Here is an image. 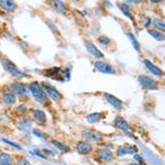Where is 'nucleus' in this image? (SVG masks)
Masks as SVG:
<instances>
[{"instance_id": "1", "label": "nucleus", "mask_w": 165, "mask_h": 165, "mask_svg": "<svg viewBox=\"0 0 165 165\" xmlns=\"http://www.w3.org/2000/svg\"><path fill=\"white\" fill-rule=\"evenodd\" d=\"M29 89L32 95H33V97H34L38 101L44 102L46 100V94L44 93V90L42 89V87H41V85L39 84V83H36V81L31 83V84L29 85Z\"/></svg>"}, {"instance_id": "2", "label": "nucleus", "mask_w": 165, "mask_h": 165, "mask_svg": "<svg viewBox=\"0 0 165 165\" xmlns=\"http://www.w3.org/2000/svg\"><path fill=\"white\" fill-rule=\"evenodd\" d=\"M1 64H2L3 68H5L7 72L10 73L11 75L15 76V77H18V78H23V77H26V74H24L22 70H19V68H18V67L15 66V64L12 63L11 61H9V60L5 58V60H2Z\"/></svg>"}, {"instance_id": "3", "label": "nucleus", "mask_w": 165, "mask_h": 165, "mask_svg": "<svg viewBox=\"0 0 165 165\" xmlns=\"http://www.w3.org/2000/svg\"><path fill=\"white\" fill-rule=\"evenodd\" d=\"M139 83L142 85V86L146 88V89H151V90H155L157 89V83L156 81H154L152 79L151 77L149 76H145V75H141L139 76Z\"/></svg>"}, {"instance_id": "4", "label": "nucleus", "mask_w": 165, "mask_h": 165, "mask_svg": "<svg viewBox=\"0 0 165 165\" xmlns=\"http://www.w3.org/2000/svg\"><path fill=\"white\" fill-rule=\"evenodd\" d=\"M94 66H95V68L98 70V72L104 73V74H115V70L112 68V66H111L110 64L106 63V62L97 61L95 62Z\"/></svg>"}, {"instance_id": "5", "label": "nucleus", "mask_w": 165, "mask_h": 165, "mask_svg": "<svg viewBox=\"0 0 165 165\" xmlns=\"http://www.w3.org/2000/svg\"><path fill=\"white\" fill-rule=\"evenodd\" d=\"M42 86L45 88V90H46L47 94H49L50 97H51L53 100H60V99L62 98V95L60 94V91H58L55 87L51 86V85L46 84V83H43V84H42Z\"/></svg>"}, {"instance_id": "6", "label": "nucleus", "mask_w": 165, "mask_h": 165, "mask_svg": "<svg viewBox=\"0 0 165 165\" xmlns=\"http://www.w3.org/2000/svg\"><path fill=\"white\" fill-rule=\"evenodd\" d=\"M85 46H86L87 51L93 55V56H95V57H98V58L104 57V54L101 53V51L96 46V45H94L93 43H90V42H86V43H85Z\"/></svg>"}, {"instance_id": "7", "label": "nucleus", "mask_w": 165, "mask_h": 165, "mask_svg": "<svg viewBox=\"0 0 165 165\" xmlns=\"http://www.w3.org/2000/svg\"><path fill=\"white\" fill-rule=\"evenodd\" d=\"M77 151H78L81 154H89L91 151H93V145L89 142L86 141H81L77 144Z\"/></svg>"}, {"instance_id": "8", "label": "nucleus", "mask_w": 165, "mask_h": 165, "mask_svg": "<svg viewBox=\"0 0 165 165\" xmlns=\"http://www.w3.org/2000/svg\"><path fill=\"white\" fill-rule=\"evenodd\" d=\"M143 63H144L145 67H146L150 72H152V74H154L155 76H159V77H162L163 76V70H161V68H159L157 66H155L154 64L151 63L149 60H143Z\"/></svg>"}, {"instance_id": "9", "label": "nucleus", "mask_w": 165, "mask_h": 165, "mask_svg": "<svg viewBox=\"0 0 165 165\" xmlns=\"http://www.w3.org/2000/svg\"><path fill=\"white\" fill-rule=\"evenodd\" d=\"M105 97L107 99V101L109 102L112 107L116 108V109H121L122 106H123V102H122L120 99L117 98V97H115V96L110 95V94H105Z\"/></svg>"}, {"instance_id": "10", "label": "nucleus", "mask_w": 165, "mask_h": 165, "mask_svg": "<svg viewBox=\"0 0 165 165\" xmlns=\"http://www.w3.org/2000/svg\"><path fill=\"white\" fill-rule=\"evenodd\" d=\"M138 152V148L134 145H123L118 149L119 155H125V154H136Z\"/></svg>"}, {"instance_id": "11", "label": "nucleus", "mask_w": 165, "mask_h": 165, "mask_svg": "<svg viewBox=\"0 0 165 165\" xmlns=\"http://www.w3.org/2000/svg\"><path fill=\"white\" fill-rule=\"evenodd\" d=\"M11 93L13 95H18V96H23L26 93V88L21 84V83H13L11 85Z\"/></svg>"}, {"instance_id": "12", "label": "nucleus", "mask_w": 165, "mask_h": 165, "mask_svg": "<svg viewBox=\"0 0 165 165\" xmlns=\"http://www.w3.org/2000/svg\"><path fill=\"white\" fill-rule=\"evenodd\" d=\"M98 156L106 162H110L113 160V153L108 149H101V150L98 151Z\"/></svg>"}, {"instance_id": "13", "label": "nucleus", "mask_w": 165, "mask_h": 165, "mask_svg": "<svg viewBox=\"0 0 165 165\" xmlns=\"http://www.w3.org/2000/svg\"><path fill=\"white\" fill-rule=\"evenodd\" d=\"M51 6L58 13H65V11H66L65 5L62 1H60V0H53V1H51Z\"/></svg>"}, {"instance_id": "14", "label": "nucleus", "mask_w": 165, "mask_h": 165, "mask_svg": "<svg viewBox=\"0 0 165 165\" xmlns=\"http://www.w3.org/2000/svg\"><path fill=\"white\" fill-rule=\"evenodd\" d=\"M115 125H116L118 128H120L121 130L128 131L129 129H130V125H129V123H128V122L125 121L123 118H121V117H117V118L115 119Z\"/></svg>"}, {"instance_id": "15", "label": "nucleus", "mask_w": 165, "mask_h": 165, "mask_svg": "<svg viewBox=\"0 0 165 165\" xmlns=\"http://www.w3.org/2000/svg\"><path fill=\"white\" fill-rule=\"evenodd\" d=\"M0 7H2L7 11H12L13 9H15L17 3L11 0H0Z\"/></svg>"}, {"instance_id": "16", "label": "nucleus", "mask_w": 165, "mask_h": 165, "mask_svg": "<svg viewBox=\"0 0 165 165\" xmlns=\"http://www.w3.org/2000/svg\"><path fill=\"white\" fill-rule=\"evenodd\" d=\"M83 136L85 138H87L90 141H99L101 139V136L98 132H95V131H84L83 132Z\"/></svg>"}, {"instance_id": "17", "label": "nucleus", "mask_w": 165, "mask_h": 165, "mask_svg": "<svg viewBox=\"0 0 165 165\" xmlns=\"http://www.w3.org/2000/svg\"><path fill=\"white\" fill-rule=\"evenodd\" d=\"M33 117L41 125H43L44 122L46 121V116H45V113L42 111V110H34V112H33Z\"/></svg>"}, {"instance_id": "18", "label": "nucleus", "mask_w": 165, "mask_h": 165, "mask_svg": "<svg viewBox=\"0 0 165 165\" xmlns=\"http://www.w3.org/2000/svg\"><path fill=\"white\" fill-rule=\"evenodd\" d=\"M12 164V157L8 153H0V165Z\"/></svg>"}, {"instance_id": "19", "label": "nucleus", "mask_w": 165, "mask_h": 165, "mask_svg": "<svg viewBox=\"0 0 165 165\" xmlns=\"http://www.w3.org/2000/svg\"><path fill=\"white\" fill-rule=\"evenodd\" d=\"M52 144L54 145L55 148H57L58 150L61 151H64V152H68L70 151V146H67L66 144H64V143H62L60 141H56V140H53Z\"/></svg>"}, {"instance_id": "20", "label": "nucleus", "mask_w": 165, "mask_h": 165, "mask_svg": "<svg viewBox=\"0 0 165 165\" xmlns=\"http://www.w3.org/2000/svg\"><path fill=\"white\" fill-rule=\"evenodd\" d=\"M100 118H101V115L98 112H95L89 115V116H87V121L89 123H97L100 120Z\"/></svg>"}, {"instance_id": "21", "label": "nucleus", "mask_w": 165, "mask_h": 165, "mask_svg": "<svg viewBox=\"0 0 165 165\" xmlns=\"http://www.w3.org/2000/svg\"><path fill=\"white\" fill-rule=\"evenodd\" d=\"M3 100L7 105H13L15 102V96L10 91V93L5 94V97H3Z\"/></svg>"}, {"instance_id": "22", "label": "nucleus", "mask_w": 165, "mask_h": 165, "mask_svg": "<svg viewBox=\"0 0 165 165\" xmlns=\"http://www.w3.org/2000/svg\"><path fill=\"white\" fill-rule=\"evenodd\" d=\"M149 34L152 35L155 40L157 41H164V34L161 33L160 31H156V30H149Z\"/></svg>"}, {"instance_id": "23", "label": "nucleus", "mask_w": 165, "mask_h": 165, "mask_svg": "<svg viewBox=\"0 0 165 165\" xmlns=\"http://www.w3.org/2000/svg\"><path fill=\"white\" fill-rule=\"evenodd\" d=\"M119 8H120V10L122 11V13L123 15H125L128 18H132L131 17V11H130V8L128 7V5H125V3H120L119 5Z\"/></svg>"}, {"instance_id": "24", "label": "nucleus", "mask_w": 165, "mask_h": 165, "mask_svg": "<svg viewBox=\"0 0 165 165\" xmlns=\"http://www.w3.org/2000/svg\"><path fill=\"white\" fill-rule=\"evenodd\" d=\"M127 35H128V38L131 40L132 44H133V46H134V49H136V52H139V51H140V45H139V42L136 41V38H134V35L132 34V33H127Z\"/></svg>"}, {"instance_id": "25", "label": "nucleus", "mask_w": 165, "mask_h": 165, "mask_svg": "<svg viewBox=\"0 0 165 165\" xmlns=\"http://www.w3.org/2000/svg\"><path fill=\"white\" fill-rule=\"evenodd\" d=\"M154 23H155V26H156L157 29H159V30H162V31H164V29H165L164 21H162L161 19H156Z\"/></svg>"}, {"instance_id": "26", "label": "nucleus", "mask_w": 165, "mask_h": 165, "mask_svg": "<svg viewBox=\"0 0 165 165\" xmlns=\"http://www.w3.org/2000/svg\"><path fill=\"white\" fill-rule=\"evenodd\" d=\"M98 42L101 44V45H108V44L110 43V40L108 39V36H104V35H102V36H99L98 38Z\"/></svg>"}, {"instance_id": "27", "label": "nucleus", "mask_w": 165, "mask_h": 165, "mask_svg": "<svg viewBox=\"0 0 165 165\" xmlns=\"http://www.w3.org/2000/svg\"><path fill=\"white\" fill-rule=\"evenodd\" d=\"M17 165H31V164H30V162L26 159H21L18 161Z\"/></svg>"}, {"instance_id": "28", "label": "nucleus", "mask_w": 165, "mask_h": 165, "mask_svg": "<svg viewBox=\"0 0 165 165\" xmlns=\"http://www.w3.org/2000/svg\"><path fill=\"white\" fill-rule=\"evenodd\" d=\"M2 141L7 142V143H8V144H10V145H12V146H15V148H17V149H20V150H21V146H20V145H18V144H15V143H12V142L8 141V140H5V139H2Z\"/></svg>"}, {"instance_id": "29", "label": "nucleus", "mask_w": 165, "mask_h": 165, "mask_svg": "<svg viewBox=\"0 0 165 165\" xmlns=\"http://www.w3.org/2000/svg\"><path fill=\"white\" fill-rule=\"evenodd\" d=\"M20 108H18L17 109V111H19V112H23V111H26V108L24 107V106H19Z\"/></svg>"}, {"instance_id": "30", "label": "nucleus", "mask_w": 165, "mask_h": 165, "mask_svg": "<svg viewBox=\"0 0 165 165\" xmlns=\"http://www.w3.org/2000/svg\"><path fill=\"white\" fill-rule=\"evenodd\" d=\"M134 159H136V161H139L140 163H144V161L142 160V157H141V156H139V155H136V154L134 155Z\"/></svg>"}, {"instance_id": "31", "label": "nucleus", "mask_w": 165, "mask_h": 165, "mask_svg": "<svg viewBox=\"0 0 165 165\" xmlns=\"http://www.w3.org/2000/svg\"><path fill=\"white\" fill-rule=\"evenodd\" d=\"M130 165H140V164H130Z\"/></svg>"}, {"instance_id": "32", "label": "nucleus", "mask_w": 165, "mask_h": 165, "mask_svg": "<svg viewBox=\"0 0 165 165\" xmlns=\"http://www.w3.org/2000/svg\"><path fill=\"white\" fill-rule=\"evenodd\" d=\"M10 165H12V164H10Z\"/></svg>"}]
</instances>
